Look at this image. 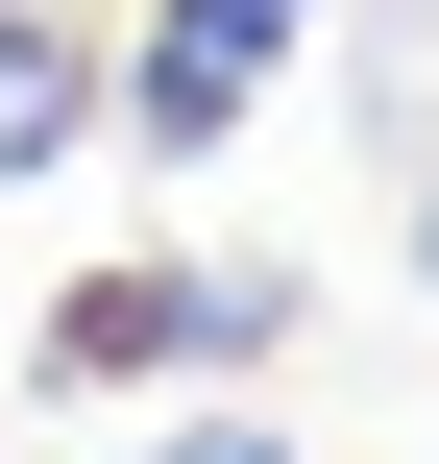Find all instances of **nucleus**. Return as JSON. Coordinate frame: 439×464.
Here are the masks:
<instances>
[{"label": "nucleus", "instance_id": "nucleus-1", "mask_svg": "<svg viewBox=\"0 0 439 464\" xmlns=\"http://www.w3.org/2000/svg\"><path fill=\"white\" fill-rule=\"evenodd\" d=\"M293 269L269 245H196V269H73L49 294V343H24V392H147V367H293Z\"/></svg>", "mask_w": 439, "mask_h": 464}, {"label": "nucleus", "instance_id": "nucleus-5", "mask_svg": "<svg viewBox=\"0 0 439 464\" xmlns=\"http://www.w3.org/2000/svg\"><path fill=\"white\" fill-rule=\"evenodd\" d=\"M122 464H293V416H196V440H122Z\"/></svg>", "mask_w": 439, "mask_h": 464}, {"label": "nucleus", "instance_id": "nucleus-4", "mask_svg": "<svg viewBox=\"0 0 439 464\" xmlns=\"http://www.w3.org/2000/svg\"><path fill=\"white\" fill-rule=\"evenodd\" d=\"M318 49H342V122H367V171H439V0H342Z\"/></svg>", "mask_w": 439, "mask_h": 464}, {"label": "nucleus", "instance_id": "nucleus-2", "mask_svg": "<svg viewBox=\"0 0 439 464\" xmlns=\"http://www.w3.org/2000/svg\"><path fill=\"white\" fill-rule=\"evenodd\" d=\"M318 24H342V0H147V49H122V147L220 171V147L269 122V73H293Z\"/></svg>", "mask_w": 439, "mask_h": 464}, {"label": "nucleus", "instance_id": "nucleus-3", "mask_svg": "<svg viewBox=\"0 0 439 464\" xmlns=\"http://www.w3.org/2000/svg\"><path fill=\"white\" fill-rule=\"evenodd\" d=\"M98 122H122V73H98V24H49V0H0V196H24V171H73Z\"/></svg>", "mask_w": 439, "mask_h": 464}, {"label": "nucleus", "instance_id": "nucleus-6", "mask_svg": "<svg viewBox=\"0 0 439 464\" xmlns=\"http://www.w3.org/2000/svg\"><path fill=\"white\" fill-rule=\"evenodd\" d=\"M415 269H439V171H415Z\"/></svg>", "mask_w": 439, "mask_h": 464}]
</instances>
